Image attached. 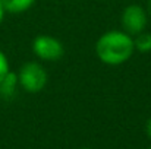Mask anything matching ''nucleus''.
<instances>
[{"label":"nucleus","instance_id":"7","mask_svg":"<svg viewBox=\"0 0 151 149\" xmlns=\"http://www.w3.org/2000/svg\"><path fill=\"white\" fill-rule=\"evenodd\" d=\"M134 44H135V51L138 53H151V32L144 31L138 35L134 37Z\"/></svg>","mask_w":151,"mask_h":149},{"label":"nucleus","instance_id":"11","mask_svg":"<svg viewBox=\"0 0 151 149\" xmlns=\"http://www.w3.org/2000/svg\"><path fill=\"white\" fill-rule=\"evenodd\" d=\"M145 9H147L148 16H150V19H151V0H147V6H145Z\"/></svg>","mask_w":151,"mask_h":149},{"label":"nucleus","instance_id":"5","mask_svg":"<svg viewBox=\"0 0 151 149\" xmlns=\"http://www.w3.org/2000/svg\"><path fill=\"white\" fill-rule=\"evenodd\" d=\"M19 88V82H18V75L16 72H9L0 82V98L3 99H12Z\"/></svg>","mask_w":151,"mask_h":149},{"label":"nucleus","instance_id":"2","mask_svg":"<svg viewBox=\"0 0 151 149\" xmlns=\"http://www.w3.org/2000/svg\"><path fill=\"white\" fill-rule=\"evenodd\" d=\"M19 88L27 94H40L49 82V73L41 61H25L16 72Z\"/></svg>","mask_w":151,"mask_h":149},{"label":"nucleus","instance_id":"12","mask_svg":"<svg viewBox=\"0 0 151 149\" xmlns=\"http://www.w3.org/2000/svg\"><path fill=\"white\" fill-rule=\"evenodd\" d=\"M78 149H90V148H78Z\"/></svg>","mask_w":151,"mask_h":149},{"label":"nucleus","instance_id":"10","mask_svg":"<svg viewBox=\"0 0 151 149\" xmlns=\"http://www.w3.org/2000/svg\"><path fill=\"white\" fill-rule=\"evenodd\" d=\"M4 16H6V10H4V7H3V3H1V0H0V25H1V22H3Z\"/></svg>","mask_w":151,"mask_h":149},{"label":"nucleus","instance_id":"6","mask_svg":"<svg viewBox=\"0 0 151 149\" xmlns=\"http://www.w3.org/2000/svg\"><path fill=\"white\" fill-rule=\"evenodd\" d=\"M3 7L6 13L9 15H22L28 10H31L37 0H1Z\"/></svg>","mask_w":151,"mask_h":149},{"label":"nucleus","instance_id":"4","mask_svg":"<svg viewBox=\"0 0 151 149\" xmlns=\"http://www.w3.org/2000/svg\"><path fill=\"white\" fill-rule=\"evenodd\" d=\"M148 22H150V16L145 6L137 3L128 4L126 7H123L120 13V29L129 34L131 37H135L147 31Z\"/></svg>","mask_w":151,"mask_h":149},{"label":"nucleus","instance_id":"9","mask_svg":"<svg viewBox=\"0 0 151 149\" xmlns=\"http://www.w3.org/2000/svg\"><path fill=\"white\" fill-rule=\"evenodd\" d=\"M145 135L151 139V117L147 120V123H145Z\"/></svg>","mask_w":151,"mask_h":149},{"label":"nucleus","instance_id":"3","mask_svg":"<svg viewBox=\"0 0 151 149\" xmlns=\"http://www.w3.org/2000/svg\"><path fill=\"white\" fill-rule=\"evenodd\" d=\"M31 50L34 53V56L38 58V61H44V63H53V61H59L63 58L66 50L65 44L49 34H40L37 35L32 43H31Z\"/></svg>","mask_w":151,"mask_h":149},{"label":"nucleus","instance_id":"13","mask_svg":"<svg viewBox=\"0 0 151 149\" xmlns=\"http://www.w3.org/2000/svg\"><path fill=\"white\" fill-rule=\"evenodd\" d=\"M147 149H151V146H148V148H147Z\"/></svg>","mask_w":151,"mask_h":149},{"label":"nucleus","instance_id":"1","mask_svg":"<svg viewBox=\"0 0 151 149\" xmlns=\"http://www.w3.org/2000/svg\"><path fill=\"white\" fill-rule=\"evenodd\" d=\"M94 53L96 57L106 66L125 64L135 54L134 37L122 29H109L97 38Z\"/></svg>","mask_w":151,"mask_h":149},{"label":"nucleus","instance_id":"8","mask_svg":"<svg viewBox=\"0 0 151 149\" xmlns=\"http://www.w3.org/2000/svg\"><path fill=\"white\" fill-rule=\"evenodd\" d=\"M10 72V61H9V57L6 56V53L0 48V82L1 79Z\"/></svg>","mask_w":151,"mask_h":149}]
</instances>
